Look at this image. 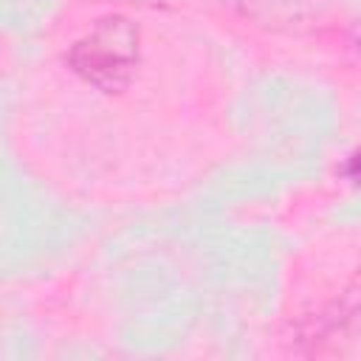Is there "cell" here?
<instances>
[{
    "instance_id": "obj_2",
    "label": "cell",
    "mask_w": 361,
    "mask_h": 361,
    "mask_svg": "<svg viewBox=\"0 0 361 361\" xmlns=\"http://www.w3.org/2000/svg\"><path fill=\"white\" fill-rule=\"evenodd\" d=\"M358 330H361V271L347 282L341 293L322 302L316 310H310L296 322V338L313 344L307 353H319L324 341L350 338Z\"/></svg>"
},
{
    "instance_id": "obj_3",
    "label": "cell",
    "mask_w": 361,
    "mask_h": 361,
    "mask_svg": "<svg viewBox=\"0 0 361 361\" xmlns=\"http://www.w3.org/2000/svg\"><path fill=\"white\" fill-rule=\"evenodd\" d=\"M226 8L240 14L248 23L265 25V28H290L302 23L316 0H220Z\"/></svg>"
},
{
    "instance_id": "obj_4",
    "label": "cell",
    "mask_w": 361,
    "mask_h": 361,
    "mask_svg": "<svg viewBox=\"0 0 361 361\" xmlns=\"http://www.w3.org/2000/svg\"><path fill=\"white\" fill-rule=\"evenodd\" d=\"M344 178L353 186H361V147L347 155V161H344Z\"/></svg>"
},
{
    "instance_id": "obj_1",
    "label": "cell",
    "mask_w": 361,
    "mask_h": 361,
    "mask_svg": "<svg viewBox=\"0 0 361 361\" xmlns=\"http://www.w3.org/2000/svg\"><path fill=\"white\" fill-rule=\"evenodd\" d=\"M138 25L121 14L102 17L68 51V68L102 93H121L138 68Z\"/></svg>"
}]
</instances>
